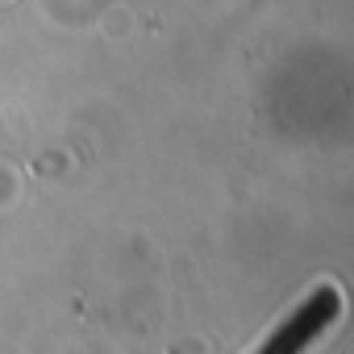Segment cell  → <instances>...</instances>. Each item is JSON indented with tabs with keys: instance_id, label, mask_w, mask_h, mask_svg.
Wrapping results in <instances>:
<instances>
[{
	"instance_id": "1",
	"label": "cell",
	"mask_w": 354,
	"mask_h": 354,
	"mask_svg": "<svg viewBox=\"0 0 354 354\" xmlns=\"http://www.w3.org/2000/svg\"><path fill=\"white\" fill-rule=\"evenodd\" d=\"M342 313V296H337V288H317L267 342H263V350L259 354H300L333 317Z\"/></svg>"
}]
</instances>
